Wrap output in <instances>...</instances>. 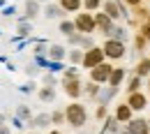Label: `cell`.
Wrapping results in <instances>:
<instances>
[{
    "instance_id": "obj_3",
    "label": "cell",
    "mask_w": 150,
    "mask_h": 134,
    "mask_svg": "<svg viewBox=\"0 0 150 134\" xmlns=\"http://www.w3.org/2000/svg\"><path fill=\"white\" fill-rule=\"evenodd\" d=\"M125 134H150L148 132V120H143V118L132 120L127 125V130H125Z\"/></svg>"
},
{
    "instance_id": "obj_28",
    "label": "cell",
    "mask_w": 150,
    "mask_h": 134,
    "mask_svg": "<svg viewBox=\"0 0 150 134\" xmlns=\"http://www.w3.org/2000/svg\"><path fill=\"white\" fill-rule=\"evenodd\" d=\"M127 2H132V5H136V2H139V0H127Z\"/></svg>"
},
{
    "instance_id": "obj_25",
    "label": "cell",
    "mask_w": 150,
    "mask_h": 134,
    "mask_svg": "<svg viewBox=\"0 0 150 134\" xmlns=\"http://www.w3.org/2000/svg\"><path fill=\"white\" fill-rule=\"evenodd\" d=\"M97 116H99V118H104V116H106V106H102V109L97 111Z\"/></svg>"
},
{
    "instance_id": "obj_9",
    "label": "cell",
    "mask_w": 150,
    "mask_h": 134,
    "mask_svg": "<svg viewBox=\"0 0 150 134\" xmlns=\"http://www.w3.org/2000/svg\"><path fill=\"white\" fill-rule=\"evenodd\" d=\"M49 123H51V116H49V113H42V116H37L35 120H30V125H33V127H37V130L46 127Z\"/></svg>"
},
{
    "instance_id": "obj_13",
    "label": "cell",
    "mask_w": 150,
    "mask_h": 134,
    "mask_svg": "<svg viewBox=\"0 0 150 134\" xmlns=\"http://www.w3.org/2000/svg\"><path fill=\"white\" fill-rule=\"evenodd\" d=\"M106 12H109V19H118V16H122V12L118 9L115 2H106Z\"/></svg>"
},
{
    "instance_id": "obj_26",
    "label": "cell",
    "mask_w": 150,
    "mask_h": 134,
    "mask_svg": "<svg viewBox=\"0 0 150 134\" xmlns=\"http://www.w3.org/2000/svg\"><path fill=\"white\" fill-rule=\"evenodd\" d=\"M81 58H83V56H81L79 51H74V53H72V60H81Z\"/></svg>"
},
{
    "instance_id": "obj_2",
    "label": "cell",
    "mask_w": 150,
    "mask_h": 134,
    "mask_svg": "<svg viewBox=\"0 0 150 134\" xmlns=\"http://www.w3.org/2000/svg\"><path fill=\"white\" fill-rule=\"evenodd\" d=\"M81 60H83V67H88V69H90V67H97V65L104 60V51H102V49H90Z\"/></svg>"
},
{
    "instance_id": "obj_27",
    "label": "cell",
    "mask_w": 150,
    "mask_h": 134,
    "mask_svg": "<svg viewBox=\"0 0 150 134\" xmlns=\"http://www.w3.org/2000/svg\"><path fill=\"white\" fill-rule=\"evenodd\" d=\"M0 134H9V127H0Z\"/></svg>"
},
{
    "instance_id": "obj_24",
    "label": "cell",
    "mask_w": 150,
    "mask_h": 134,
    "mask_svg": "<svg viewBox=\"0 0 150 134\" xmlns=\"http://www.w3.org/2000/svg\"><path fill=\"white\" fill-rule=\"evenodd\" d=\"M97 5H99V0H86V7H88V9H95Z\"/></svg>"
},
{
    "instance_id": "obj_20",
    "label": "cell",
    "mask_w": 150,
    "mask_h": 134,
    "mask_svg": "<svg viewBox=\"0 0 150 134\" xmlns=\"http://www.w3.org/2000/svg\"><path fill=\"white\" fill-rule=\"evenodd\" d=\"M16 113H19V118H30V109H28V106H19Z\"/></svg>"
},
{
    "instance_id": "obj_23",
    "label": "cell",
    "mask_w": 150,
    "mask_h": 134,
    "mask_svg": "<svg viewBox=\"0 0 150 134\" xmlns=\"http://www.w3.org/2000/svg\"><path fill=\"white\" fill-rule=\"evenodd\" d=\"M113 33H115V42H118V39H125V37H127L122 28H118V30H113Z\"/></svg>"
},
{
    "instance_id": "obj_18",
    "label": "cell",
    "mask_w": 150,
    "mask_h": 134,
    "mask_svg": "<svg viewBox=\"0 0 150 134\" xmlns=\"http://www.w3.org/2000/svg\"><path fill=\"white\" fill-rule=\"evenodd\" d=\"M60 30H62L65 35H72V30H74V23H69V21H62V23H60Z\"/></svg>"
},
{
    "instance_id": "obj_22",
    "label": "cell",
    "mask_w": 150,
    "mask_h": 134,
    "mask_svg": "<svg viewBox=\"0 0 150 134\" xmlns=\"http://www.w3.org/2000/svg\"><path fill=\"white\" fill-rule=\"evenodd\" d=\"M19 33H21V35H28V33H30V26H28V23H21V26H19Z\"/></svg>"
},
{
    "instance_id": "obj_11",
    "label": "cell",
    "mask_w": 150,
    "mask_h": 134,
    "mask_svg": "<svg viewBox=\"0 0 150 134\" xmlns=\"http://www.w3.org/2000/svg\"><path fill=\"white\" fill-rule=\"evenodd\" d=\"M122 79H125V69H113V72H111V77H109V83L113 86V90H115V86H118Z\"/></svg>"
},
{
    "instance_id": "obj_17",
    "label": "cell",
    "mask_w": 150,
    "mask_h": 134,
    "mask_svg": "<svg viewBox=\"0 0 150 134\" xmlns=\"http://www.w3.org/2000/svg\"><path fill=\"white\" fill-rule=\"evenodd\" d=\"M37 2H35V0H33V2H30V0H28V5H25V12H28V16H35V14H37Z\"/></svg>"
},
{
    "instance_id": "obj_10",
    "label": "cell",
    "mask_w": 150,
    "mask_h": 134,
    "mask_svg": "<svg viewBox=\"0 0 150 134\" xmlns=\"http://www.w3.org/2000/svg\"><path fill=\"white\" fill-rule=\"evenodd\" d=\"M115 118H118V120H129L132 118V109L127 106V104H120L118 111H115Z\"/></svg>"
},
{
    "instance_id": "obj_4",
    "label": "cell",
    "mask_w": 150,
    "mask_h": 134,
    "mask_svg": "<svg viewBox=\"0 0 150 134\" xmlns=\"http://www.w3.org/2000/svg\"><path fill=\"white\" fill-rule=\"evenodd\" d=\"M104 53L111 58H120L125 53V46H122V42H115V39H109L106 42V46H104Z\"/></svg>"
},
{
    "instance_id": "obj_5",
    "label": "cell",
    "mask_w": 150,
    "mask_h": 134,
    "mask_svg": "<svg viewBox=\"0 0 150 134\" xmlns=\"http://www.w3.org/2000/svg\"><path fill=\"white\" fill-rule=\"evenodd\" d=\"M76 28H79L81 33H93V30H95V19L90 16V14H79Z\"/></svg>"
},
{
    "instance_id": "obj_16",
    "label": "cell",
    "mask_w": 150,
    "mask_h": 134,
    "mask_svg": "<svg viewBox=\"0 0 150 134\" xmlns=\"http://www.w3.org/2000/svg\"><path fill=\"white\" fill-rule=\"evenodd\" d=\"M146 74H150V60H143L139 65V77H146Z\"/></svg>"
},
{
    "instance_id": "obj_12",
    "label": "cell",
    "mask_w": 150,
    "mask_h": 134,
    "mask_svg": "<svg viewBox=\"0 0 150 134\" xmlns=\"http://www.w3.org/2000/svg\"><path fill=\"white\" fill-rule=\"evenodd\" d=\"M95 23H97V26H99V28H102L104 33H109V30H111V19H109L106 14H99V16H97V21H95Z\"/></svg>"
},
{
    "instance_id": "obj_19",
    "label": "cell",
    "mask_w": 150,
    "mask_h": 134,
    "mask_svg": "<svg viewBox=\"0 0 150 134\" xmlns=\"http://www.w3.org/2000/svg\"><path fill=\"white\" fill-rule=\"evenodd\" d=\"M46 16H51V19H53V16H60V9L53 7V5H49V7H46Z\"/></svg>"
},
{
    "instance_id": "obj_7",
    "label": "cell",
    "mask_w": 150,
    "mask_h": 134,
    "mask_svg": "<svg viewBox=\"0 0 150 134\" xmlns=\"http://www.w3.org/2000/svg\"><path fill=\"white\" fill-rule=\"evenodd\" d=\"M129 109H146V97L143 95H139V93H134V95L129 97Z\"/></svg>"
},
{
    "instance_id": "obj_30",
    "label": "cell",
    "mask_w": 150,
    "mask_h": 134,
    "mask_svg": "<svg viewBox=\"0 0 150 134\" xmlns=\"http://www.w3.org/2000/svg\"><path fill=\"white\" fill-rule=\"evenodd\" d=\"M51 134H60V132H51Z\"/></svg>"
},
{
    "instance_id": "obj_15",
    "label": "cell",
    "mask_w": 150,
    "mask_h": 134,
    "mask_svg": "<svg viewBox=\"0 0 150 134\" xmlns=\"http://www.w3.org/2000/svg\"><path fill=\"white\" fill-rule=\"evenodd\" d=\"M60 5H62L65 9H69V12H74V9H79L81 0H60Z\"/></svg>"
},
{
    "instance_id": "obj_21",
    "label": "cell",
    "mask_w": 150,
    "mask_h": 134,
    "mask_svg": "<svg viewBox=\"0 0 150 134\" xmlns=\"http://www.w3.org/2000/svg\"><path fill=\"white\" fill-rule=\"evenodd\" d=\"M56 97V93L51 90V88H46V90H42V99H53Z\"/></svg>"
},
{
    "instance_id": "obj_14",
    "label": "cell",
    "mask_w": 150,
    "mask_h": 134,
    "mask_svg": "<svg viewBox=\"0 0 150 134\" xmlns=\"http://www.w3.org/2000/svg\"><path fill=\"white\" fill-rule=\"evenodd\" d=\"M49 56L53 58V60H60V58L65 56V49H62V46H58V44H56V46H51V49H49Z\"/></svg>"
},
{
    "instance_id": "obj_29",
    "label": "cell",
    "mask_w": 150,
    "mask_h": 134,
    "mask_svg": "<svg viewBox=\"0 0 150 134\" xmlns=\"http://www.w3.org/2000/svg\"><path fill=\"white\" fill-rule=\"evenodd\" d=\"M148 132H150V120H148Z\"/></svg>"
},
{
    "instance_id": "obj_8",
    "label": "cell",
    "mask_w": 150,
    "mask_h": 134,
    "mask_svg": "<svg viewBox=\"0 0 150 134\" xmlns=\"http://www.w3.org/2000/svg\"><path fill=\"white\" fill-rule=\"evenodd\" d=\"M65 90L69 93L72 97H79L81 95V90H79V83H76V79H65Z\"/></svg>"
},
{
    "instance_id": "obj_6",
    "label": "cell",
    "mask_w": 150,
    "mask_h": 134,
    "mask_svg": "<svg viewBox=\"0 0 150 134\" xmlns=\"http://www.w3.org/2000/svg\"><path fill=\"white\" fill-rule=\"evenodd\" d=\"M111 72H113V67H109V65H97L93 69V79L95 81H109V77H111Z\"/></svg>"
},
{
    "instance_id": "obj_31",
    "label": "cell",
    "mask_w": 150,
    "mask_h": 134,
    "mask_svg": "<svg viewBox=\"0 0 150 134\" xmlns=\"http://www.w3.org/2000/svg\"><path fill=\"white\" fill-rule=\"evenodd\" d=\"M0 123H2V116H0Z\"/></svg>"
},
{
    "instance_id": "obj_1",
    "label": "cell",
    "mask_w": 150,
    "mask_h": 134,
    "mask_svg": "<svg viewBox=\"0 0 150 134\" xmlns=\"http://www.w3.org/2000/svg\"><path fill=\"white\" fill-rule=\"evenodd\" d=\"M67 120H69V125L81 127V125L86 123V106H81V104H72V106H67Z\"/></svg>"
}]
</instances>
